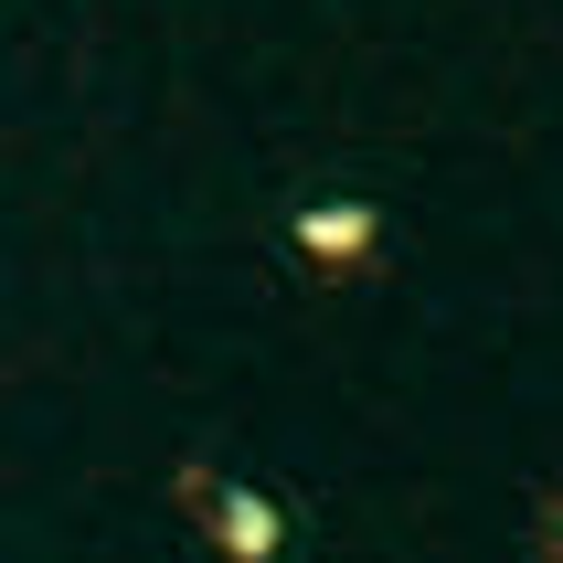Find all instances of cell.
<instances>
[{"label": "cell", "mask_w": 563, "mask_h": 563, "mask_svg": "<svg viewBox=\"0 0 563 563\" xmlns=\"http://www.w3.org/2000/svg\"><path fill=\"white\" fill-rule=\"evenodd\" d=\"M213 532H234V542H223L234 563H277V510L245 500V489H223V500H213Z\"/></svg>", "instance_id": "6da1fadb"}]
</instances>
